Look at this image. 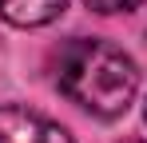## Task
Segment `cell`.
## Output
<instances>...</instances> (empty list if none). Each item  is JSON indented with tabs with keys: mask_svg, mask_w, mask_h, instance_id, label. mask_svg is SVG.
Masks as SVG:
<instances>
[{
	"mask_svg": "<svg viewBox=\"0 0 147 143\" xmlns=\"http://www.w3.org/2000/svg\"><path fill=\"white\" fill-rule=\"evenodd\" d=\"M56 84L72 103L88 107L92 115L115 119L127 111L139 88V72L131 56L103 40H72L56 60Z\"/></svg>",
	"mask_w": 147,
	"mask_h": 143,
	"instance_id": "cell-1",
	"label": "cell"
},
{
	"mask_svg": "<svg viewBox=\"0 0 147 143\" xmlns=\"http://www.w3.org/2000/svg\"><path fill=\"white\" fill-rule=\"evenodd\" d=\"M0 143H72V135L36 111L0 107Z\"/></svg>",
	"mask_w": 147,
	"mask_h": 143,
	"instance_id": "cell-2",
	"label": "cell"
},
{
	"mask_svg": "<svg viewBox=\"0 0 147 143\" xmlns=\"http://www.w3.org/2000/svg\"><path fill=\"white\" fill-rule=\"evenodd\" d=\"M68 0H0V16L16 28H40L64 12Z\"/></svg>",
	"mask_w": 147,
	"mask_h": 143,
	"instance_id": "cell-3",
	"label": "cell"
},
{
	"mask_svg": "<svg viewBox=\"0 0 147 143\" xmlns=\"http://www.w3.org/2000/svg\"><path fill=\"white\" fill-rule=\"evenodd\" d=\"M139 4H147V0H88V8H96V12H131Z\"/></svg>",
	"mask_w": 147,
	"mask_h": 143,
	"instance_id": "cell-4",
	"label": "cell"
},
{
	"mask_svg": "<svg viewBox=\"0 0 147 143\" xmlns=\"http://www.w3.org/2000/svg\"><path fill=\"white\" fill-rule=\"evenodd\" d=\"M127 143H139V139H127Z\"/></svg>",
	"mask_w": 147,
	"mask_h": 143,
	"instance_id": "cell-5",
	"label": "cell"
}]
</instances>
